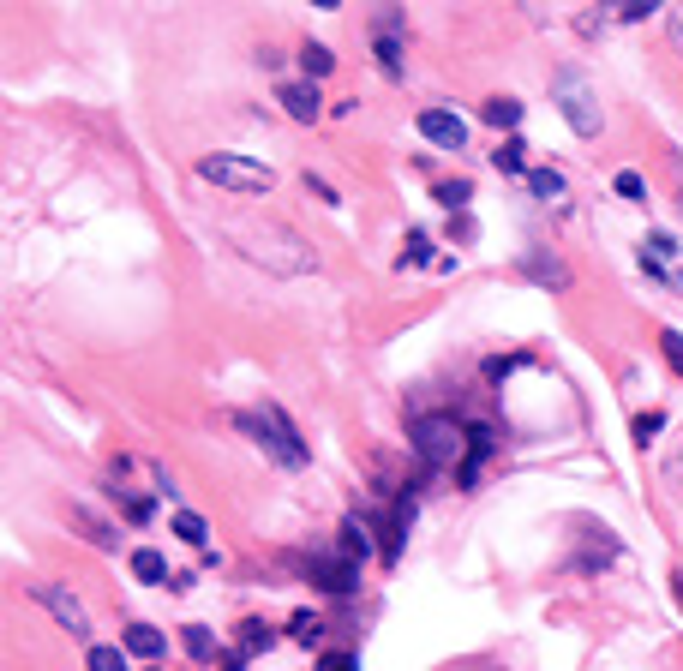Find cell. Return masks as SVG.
Here are the masks:
<instances>
[{"label": "cell", "mask_w": 683, "mask_h": 671, "mask_svg": "<svg viewBox=\"0 0 683 671\" xmlns=\"http://www.w3.org/2000/svg\"><path fill=\"white\" fill-rule=\"evenodd\" d=\"M474 426H462L456 414H432V420H414V450H420V468L426 474H438V468H456L462 474V462L474 456Z\"/></svg>", "instance_id": "cell-1"}, {"label": "cell", "mask_w": 683, "mask_h": 671, "mask_svg": "<svg viewBox=\"0 0 683 671\" xmlns=\"http://www.w3.org/2000/svg\"><path fill=\"white\" fill-rule=\"evenodd\" d=\"M240 432L276 462V468H306V444H300V432L288 426V414L282 408H264V414H240Z\"/></svg>", "instance_id": "cell-2"}, {"label": "cell", "mask_w": 683, "mask_h": 671, "mask_svg": "<svg viewBox=\"0 0 683 671\" xmlns=\"http://www.w3.org/2000/svg\"><path fill=\"white\" fill-rule=\"evenodd\" d=\"M198 174H204L210 186H222V192H246V198H258V192L276 186V174H270L264 162H252V156H228V150L198 156Z\"/></svg>", "instance_id": "cell-3"}, {"label": "cell", "mask_w": 683, "mask_h": 671, "mask_svg": "<svg viewBox=\"0 0 683 671\" xmlns=\"http://www.w3.org/2000/svg\"><path fill=\"white\" fill-rule=\"evenodd\" d=\"M420 486H426V480H408V492L390 504V516H384V528H378V558H384V564H396L402 546H408V528H414V516H420Z\"/></svg>", "instance_id": "cell-4"}, {"label": "cell", "mask_w": 683, "mask_h": 671, "mask_svg": "<svg viewBox=\"0 0 683 671\" xmlns=\"http://www.w3.org/2000/svg\"><path fill=\"white\" fill-rule=\"evenodd\" d=\"M558 108H564V120H570L582 138H600V126H606V120H600V102L588 96V84H582V78H558Z\"/></svg>", "instance_id": "cell-5"}, {"label": "cell", "mask_w": 683, "mask_h": 671, "mask_svg": "<svg viewBox=\"0 0 683 671\" xmlns=\"http://www.w3.org/2000/svg\"><path fill=\"white\" fill-rule=\"evenodd\" d=\"M42 606L60 618V630H66V636L90 642V612L78 606V594H72V588H60V582H54V588H42Z\"/></svg>", "instance_id": "cell-6"}, {"label": "cell", "mask_w": 683, "mask_h": 671, "mask_svg": "<svg viewBox=\"0 0 683 671\" xmlns=\"http://www.w3.org/2000/svg\"><path fill=\"white\" fill-rule=\"evenodd\" d=\"M420 138L438 144V150H462V144H468V126H462L450 108H420Z\"/></svg>", "instance_id": "cell-7"}, {"label": "cell", "mask_w": 683, "mask_h": 671, "mask_svg": "<svg viewBox=\"0 0 683 671\" xmlns=\"http://www.w3.org/2000/svg\"><path fill=\"white\" fill-rule=\"evenodd\" d=\"M276 102H282V114H288V120H300V126H312V120L324 114V102H318V84H312V78L282 84V90H276Z\"/></svg>", "instance_id": "cell-8"}, {"label": "cell", "mask_w": 683, "mask_h": 671, "mask_svg": "<svg viewBox=\"0 0 683 671\" xmlns=\"http://www.w3.org/2000/svg\"><path fill=\"white\" fill-rule=\"evenodd\" d=\"M372 54L390 78H402V12H384L378 18V36H372Z\"/></svg>", "instance_id": "cell-9"}, {"label": "cell", "mask_w": 683, "mask_h": 671, "mask_svg": "<svg viewBox=\"0 0 683 671\" xmlns=\"http://www.w3.org/2000/svg\"><path fill=\"white\" fill-rule=\"evenodd\" d=\"M354 570H360V564H348V558H342V564H330V558H324V564H312V582H318L324 594H342V600H348V594L360 588V576H354Z\"/></svg>", "instance_id": "cell-10"}, {"label": "cell", "mask_w": 683, "mask_h": 671, "mask_svg": "<svg viewBox=\"0 0 683 671\" xmlns=\"http://www.w3.org/2000/svg\"><path fill=\"white\" fill-rule=\"evenodd\" d=\"M522 114H528V108H522V96H492V102H480V120H486V126H498V132H510V138H516Z\"/></svg>", "instance_id": "cell-11"}, {"label": "cell", "mask_w": 683, "mask_h": 671, "mask_svg": "<svg viewBox=\"0 0 683 671\" xmlns=\"http://www.w3.org/2000/svg\"><path fill=\"white\" fill-rule=\"evenodd\" d=\"M120 648H126V654H138V660H162V648H168V642H162L150 624H126V642H120Z\"/></svg>", "instance_id": "cell-12"}, {"label": "cell", "mask_w": 683, "mask_h": 671, "mask_svg": "<svg viewBox=\"0 0 683 671\" xmlns=\"http://www.w3.org/2000/svg\"><path fill=\"white\" fill-rule=\"evenodd\" d=\"M300 72L318 84V78H330V72H336V54H330L324 42H306V48H300Z\"/></svg>", "instance_id": "cell-13"}, {"label": "cell", "mask_w": 683, "mask_h": 671, "mask_svg": "<svg viewBox=\"0 0 683 671\" xmlns=\"http://www.w3.org/2000/svg\"><path fill=\"white\" fill-rule=\"evenodd\" d=\"M132 576H138L144 588H156V582H168V564H162V552H150V546H138V552H132Z\"/></svg>", "instance_id": "cell-14"}, {"label": "cell", "mask_w": 683, "mask_h": 671, "mask_svg": "<svg viewBox=\"0 0 683 671\" xmlns=\"http://www.w3.org/2000/svg\"><path fill=\"white\" fill-rule=\"evenodd\" d=\"M492 162H498L504 174H528V168H534V162H528V138H504Z\"/></svg>", "instance_id": "cell-15"}, {"label": "cell", "mask_w": 683, "mask_h": 671, "mask_svg": "<svg viewBox=\"0 0 683 671\" xmlns=\"http://www.w3.org/2000/svg\"><path fill=\"white\" fill-rule=\"evenodd\" d=\"M432 198H438L444 210H456V216H462V210H468V198H474V186H468V180H438V186H432Z\"/></svg>", "instance_id": "cell-16"}, {"label": "cell", "mask_w": 683, "mask_h": 671, "mask_svg": "<svg viewBox=\"0 0 683 671\" xmlns=\"http://www.w3.org/2000/svg\"><path fill=\"white\" fill-rule=\"evenodd\" d=\"M84 671H126V648H108V642H90Z\"/></svg>", "instance_id": "cell-17"}, {"label": "cell", "mask_w": 683, "mask_h": 671, "mask_svg": "<svg viewBox=\"0 0 683 671\" xmlns=\"http://www.w3.org/2000/svg\"><path fill=\"white\" fill-rule=\"evenodd\" d=\"M174 534H180L186 546H204V540H210V522H204L198 510H180V516H174Z\"/></svg>", "instance_id": "cell-18"}, {"label": "cell", "mask_w": 683, "mask_h": 671, "mask_svg": "<svg viewBox=\"0 0 683 671\" xmlns=\"http://www.w3.org/2000/svg\"><path fill=\"white\" fill-rule=\"evenodd\" d=\"M186 654H192V660H204V666H210V660H222V654H216V636H210L204 624H186Z\"/></svg>", "instance_id": "cell-19"}, {"label": "cell", "mask_w": 683, "mask_h": 671, "mask_svg": "<svg viewBox=\"0 0 683 671\" xmlns=\"http://www.w3.org/2000/svg\"><path fill=\"white\" fill-rule=\"evenodd\" d=\"M528 192L534 198H558L564 192V174L558 168H528Z\"/></svg>", "instance_id": "cell-20"}, {"label": "cell", "mask_w": 683, "mask_h": 671, "mask_svg": "<svg viewBox=\"0 0 683 671\" xmlns=\"http://www.w3.org/2000/svg\"><path fill=\"white\" fill-rule=\"evenodd\" d=\"M612 192L630 198V204H642V198H648V180H642L636 168H618V174H612Z\"/></svg>", "instance_id": "cell-21"}, {"label": "cell", "mask_w": 683, "mask_h": 671, "mask_svg": "<svg viewBox=\"0 0 683 671\" xmlns=\"http://www.w3.org/2000/svg\"><path fill=\"white\" fill-rule=\"evenodd\" d=\"M342 558H348V564H366V558H372V540L360 534V522L342 528Z\"/></svg>", "instance_id": "cell-22"}, {"label": "cell", "mask_w": 683, "mask_h": 671, "mask_svg": "<svg viewBox=\"0 0 683 671\" xmlns=\"http://www.w3.org/2000/svg\"><path fill=\"white\" fill-rule=\"evenodd\" d=\"M426 240H432L426 228H414V234H408V252H402V270H420V264H432V246H426Z\"/></svg>", "instance_id": "cell-23"}, {"label": "cell", "mask_w": 683, "mask_h": 671, "mask_svg": "<svg viewBox=\"0 0 683 671\" xmlns=\"http://www.w3.org/2000/svg\"><path fill=\"white\" fill-rule=\"evenodd\" d=\"M660 432H666V414H660V408H648V414H636V444H642V450H648V444H654Z\"/></svg>", "instance_id": "cell-24"}, {"label": "cell", "mask_w": 683, "mask_h": 671, "mask_svg": "<svg viewBox=\"0 0 683 671\" xmlns=\"http://www.w3.org/2000/svg\"><path fill=\"white\" fill-rule=\"evenodd\" d=\"M522 270H534V276H540L546 288H564V270H558L552 258H522Z\"/></svg>", "instance_id": "cell-25"}, {"label": "cell", "mask_w": 683, "mask_h": 671, "mask_svg": "<svg viewBox=\"0 0 683 671\" xmlns=\"http://www.w3.org/2000/svg\"><path fill=\"white\" fill-rule=\"evenodd\" d=\"M288 636H294V642H306V648H318V618H312V612H294Z\"/></svg>", "instance_id": "cell-26"}, {"label": "cell", "mask_w": 683, "mask_h": 671, "mask_svg": "<svg viewBox=\"0 0 683 671\" xmlns=\"http://www.w3.org/2000/svg\"><path fill=\"white\" fill-rule=\"evenodd\" d=\"M270 642H276V636H270V630H264L258 618H246V648H240V654H264Z\"/></svg>", "instance_id": "cell-27"}, {"label": "cell", "mask_w": 683, "mask_h": 671, "mask_svg": "<svg viewBox=\"0 0 683 671\" xmlns=\"http://www.w3.org/2000/svg\"><path fill=\"white\" fill-rule=\"evenodd\" d=\"M660 354L672 360V372L683 378V336H678V330H666V336H660Z\"/></svg>", "instance_id": "cell-28"}, {"label": "cell", "mask_w": 683, "mask_h": 671, "mask_svg": "<svg viewBox=\"0 0 683 671\" xmlns=\"http://www.w3.org/2000/svg\"><path fill=\"white\" fill-rule=\"evenodd\" d=\"M306 192H312V198H324V204H336V186H330L324 174H306Z\"/></svg>", "instance_id": "cell-29"}, {"label": "cell", "mask_w": 683, "mask_h": 671, "mask_svg": "<svg viewBox=\"0 0 683 671\" xmlns=\"http://www.w3.org/2000/svg\"><path fill=\"white\" fill-rule=\"evenodd\" d=\"M648 246H654V258H666V252H672V258H678V240H672V234H666V228H654V234H648Z\"/></svg>", "instance_id": "cell-30"}, {"label": "cell", "mask_w": 683, "mask_h": 671, "mask_svg": "<svg viewBox=\"0 0 683 671\" xmlns=\"http://www.w3.org/2000/svg\"><path fill=\"white\" fill-rule=\"evenodd\" d=\"M318 671H360V660H354V654H324Z\"/></svg>", "instance_id": "cell-31"}, {"label": "cell", "mask_w": 683, "mask_h": 671, "mask_svg": "<svg viewBox=\"0 0 683 671\" xmlns=\"http://www.w3.org/2000/svg\"><path fill=\"white\" fill-rule=\"evenodd\" d=\"M444 234H450V240H468V234H474V222H468V216H450V228H444Z\"/></svg>", "instance_id": "cell-32"}, {"label": "cell", "mask_w": 683, "mask_h": 671, "mask_svg": "<svg viewBox=\"0 0 683 671\" xmlns=\"http://www.w3.org/2000/svg\"><path fill=\"white\" fill-rule=\"evenodd\" d=\"M666 30H672V42L683 48V6H672V12H666Z\"/></svg>", "instance_id": "cell-33"}, {"label": "cell", "mask_w": 683, "mask_h": 671, "mask_svg": "<svg viewBox=\"0 0 683 671\" xmlns=\"http://www.w3.org/2000/svg\"><path fill=\"white\" fill-rule=\"evenodd\" d=\"M246 660H252V654H222V660H216V671H246Z\"/></svg>", "instance_id": "cell-34"}, {"label": "cell", "mask_w": 683, "mask_h": 671, "mask_svg": "<svg viewBox=\"0 0 683 671\" xmlns=\"http://www.w3.org/2000/svg\"><path fill=\"white\" fill-rule=\"evenodd\" d=\"M150 671H156V666H150Z\"/></svg>", "instance_id": "cell-35"}]
</instances>
